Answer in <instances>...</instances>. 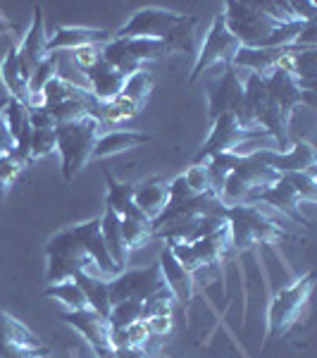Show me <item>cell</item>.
<instances>
[{
    "label": "cell",
    "instance_id": "cell-28",
    "mask_svg": "<svg viewBox=\"0 0 317 358\" xmlns=\"http://www.w3.org/2000/svg\"><path fill=\"white\" fill-rule=\"evenodd\" d=\"M122 217L115 215L112 210H108L101 215V234H103V241L108 246V253H110L112 263L119 268V273L126 270V258H129V251L124 246V239H122V227H119Z\"/></svg>",
    "mask_w": 317,
    "mask_h": 358
},
{
    "label": "cell",
    "instance_id": "cell-20",
    "mask_svg": "<svg viewBox=\"0 0 317 358\" xmlns=\"http://www.w3.org/2000/svg\"><path fill=\"white\" fill-rule=\"evenodd\" d=\"M3 122L15 141V153L20 155L27 165H31L29 163V143H31L34 129H31V122H29V108L24 103L8 96V106H5V110H3Z\"/></svg>",
    "mask_w": 317,
    "mask_h": 358
},
{
    "label": "cell",
    "instance_id": "cell-2",
    "mask_svg": "<svg viewBox=\"0 0 317 358\" xmlns=\"http://www.w3.org/2000/svg\"><path fill=\"white\" fill-rule=\"evenodd\" d=\"M229 244L234 251H249L258 244H281L293 236L279 227L256 203H241L227 208Z\"/></svg>",
    "mask_w": 317,
    "mask_h": 358
},
{
    "label": "cell",
    "instance_id": "cell-50",
    "mask_svg": "<svg viewBox=\"0 0 317 358\" xmlns=\"http://www.w3.org/2000/svg\"><path fill=\"white\" fill-rule=\"evenodd\" d=\"M15 29H17V27L13 24V22H8L3 15H0V34H5V31H15Z\"/></svg>",
    "mask_w": 317,
    "mask_h": 358
},
{
    "label": "cell",
    "instance_id": "cell-22",
    "mask_svg": "<svg viewBox=\"0 0 317 358\" xmlns=\"http://www.w3.org/2000/svg\"><path fill=\"white\" fill-rule=\"evenodd\" d=\"M232 172L244 179L246 187L251 189V203L256 201L258 194H263L265 189H270L277 182V179L281 177L277 170H272V167H267L265 163H260V160H258L253 153L239 155V160H236V165H234Z\"/></svg>",
    "mask_w": 317,
    "mask_h": 358
},
{
    "label": "cell",
    "instance_id": "cell-48",
    "mask_svg": "<svg viewBox=\"0 0 317 358\" xmlns=\"http://www.w3.org/2000/svg\"><path fill=\"white\" fill-rule=\"evenodd\" d=\"M29 122H31V129H55L57 122L53 120L48 108H29Z\"/></svg>",
    "mask_w": 317,
    "mask_h": 358
},
{
    "label": "cell",
    "instance_id": "cell-41",
    "mask_svg": "<svg viewBox=\"0 0 317 358\" xmlns=\"http://www.w3.org/2000/svg\"><path fill=\"white\" fill-rule=\"evenodd\" d=\"M57 151V138L55 129H34L31 131V143H29V163L45 158V155Z\"/></svg>",
    "mask_w": 317,
    "mask_h": 358
},
{
    "label": "cell",
    "instance_id": "cell-46",
    "mask_svg": "<svg viewBox=\"0 0 317 358\" xmlns=\"http://www.w3.org/2000/svg\"><path fill=\"white\" fill-rule=\"evenodd\" d=\"M124 334H126V346H151L153 342V334L148 330L146 320H136L134 325L124 327Z\"/></svg>",
    "mask_w": 317,
    "mask_h": 358
},
{
    "label": "cell",
    "instance_id": "cell-14",
    "mask_svg": "<svg viewBox=\"0 0 317 358\" xmlns=\"http://www.w3.org/2000/svg\"><path fill=\"white\" fill-rule=\"evenodd\" d=\"M253 155H256L260 163L277 170L279 175H284V172H308V170H315V165H317L315 146L310 141H296L293 146L286 148V151L260 148V151H253Z\"/></svg>",
    "mask_w": 317,
    "mask_h": 358
},
{
    "label": "cell",
    "instance_id": "cell-12",
    "mask_svg": "<svg viewBox=\"0 0 317 358\" xmlns=\"http://www.w3.org/2000/svg\"><path fill=\"white\" fill-rule=\"evenodd\" d=\"M60 320H65L69 327H74L82 337L86 339V344L91 346V351L96 354V358H115V349L110 344V322L108 317L98 315L96 310L84 308V310H65L60 313Z\"/></svg>",
    "mask_w": 317,
    "mask_h": 358
},
{
    "label": "cell",
    "instance_id": "cell-37",
    "mask_svg": "<svg viewBox=\"0 0 317 358\" xmlns=\"http://www.w3.org/2000/svg\"><path fill=\"white\" fill-rule=\"evenodd\" d=\"M57 74V55L50 53L45 60L34 69V74L29 77V108H38V98H41L43 86L50 82Z\"/></svg>",
    "mask_w": 317,
    "mask_h": 358
},
{
    "label": "cell",
    "instance_id": "cell-39",
    "mask_svg": "<svg viewBox=\"0 0 317 358\" xmlns=\"http://www.w3.org/2000/svg\"><path fill=\"white\" fill-rule=\"evenodd\" d=\"M143 315V301H119L110 308L108 322L112 330H124V327L134 325L136 320H141Z\"/></svg>",
    "mask_w": 317,
    "mask_h": 358
},
{
    "label": "cell",
    "instance_id": "cell-43",
    "mask_svg": "<svg viewBox=\"0 0 317 358\" xmlns=\"http://www.w3.org/2000/svg\"><path fill=\"white\" fill-rule=\"evenodd\" d=\"M175 313V296L170 292L160 289L158 294H153L151 299L143 301V315L141 320H148V317H158V315H172Z\"/></svg>",
    "mask_w": 317,
    "mask_h": 358
},
{
    "label": "cell",
    "instance_id": "cell-23",
    "mask_svg": "<svg viewBox=\"0 0 317 358\" xmlns=\"http://www.w3.org/2000/svg\"><path fill=\"white\" fill-rule=\"evenodd\" d=\"M293 45L289 48H246L241 45L232 60V67L249 69L253 74H270L281 62V57L289 55Z\"/></svg>",
    "mask_w": 317,
    "mask_h": 358
},
{
    "label": "cell",
    "instance_id": "cell-44",
    "mask_svg": "<svg viewBox=\"0 0 317 358\" xmlns=\"http://www.w3.org/2000/svg\"><path fill=\"white\" fill-rule=\"evenodd\" d=\"M184 179L186 184L191 187V192L196 196H205L210 194V177H207V167L200 163V165H191L186 172H184ZM212 196V194H210Z\"/></svg>",
    "mask_w": 317,
    "mask_h": 358
},
{
    "label": "cell",
    "instance_id": "cell-1",
    "mask_svg": "<svg viewBox=\"0 0 317 358\" xmlns=\"http://www.w3.org/2000/svg\"><path fill=\"white\" fill-rule=\"evenodd\" d=\"M101 120L89 115L77 122H62L55 127L57 153H60V172L65 182L79 177V172L91 163L94 146L101 136Z\"/></svg>",
    "mask_w": 317,
    "mask_h": 358
},
{
    "label": "cell",
    "instance_id": "cell-32",
    "mask_svg": "<svg viewBox=\"0 0 317 358\" xmlns=\"http://www.w3.org/2000/svg\"><path fill=\"white\" fill-rule=\"evenodd\" d=\"M236 160H239V153H217L203 163L207 167V177H210V194L215 196V199H220L224 182L232 175Z\"/></svg>",
    "mask_w": 317,
    "mask_h": 358
},
{
    "label": "cell",
    "instance_id": "cell-45",
    "mask_svg": "<svg viewBox=\"0 0 317 358\" xmlns=\"http://www.w3.org/2000/svg\"><path fill=\"white\" fill-rule=\"evenodd\" d=\"M101 60H103V45H86V48L72 50V62L79 72H86V69H91Z\"/></svg>",
    "mask_w": 317,
    "mask_h": 358
},
{
    "label": "cell",
    "instance_id": "cell-21",
    "mask_svg": "<svg viewBox=\"0 0 317 358\" xmlns=\"http://www.w3.org/2000/svg\"><path fill=\"white\" fill-rule=\"evenodd\" d=\"M84 77L91 86V96H94L98 103H108V101H112V98H117L122 94L126 79H129V77H124L122 72L112 69L105 60L96 62L91 69H86Z\"/></svg>",
    "mask_w": 317,
    "mask_h": 358
},
{
    "label": "cell",
    "instance_id": "cell-30",
    "mask_svg": "<svg viewBox=\"0 0 317 358\" xmlns=\"http://www.w3.org/2000/svg\"><path fill=\"white\" fill-rule=\"evenodd\" d=\"M191 248L203 268L205 265H220L222 258L227 256V251L232 248V244H229V229H222V232H217V234H210V236H205V239L193 241Z\"/></svg>",
    "mask_w": 317,
    "mask_h": 358
},
{
    "label": "cell",
    "instance_id": "cell-51",
    "mask_svg": "<svg viewBox=\"0 0 317 358\" xmlns=\"http://www.w3.org/2000/svg\"><path fill=\"white\" fill-rule=\"evenodd\" d=\"M5 106H8V98H0V120H3V110Z\"/></svg>",
    "mask_w": 317,
    "mask_h": 358
},
{
    "label": "cell",
    "instance_id": "cell-5",
    "mask_svg": "<svg viewBox=\"0 0 317 358\" xmlns=\"http://www.w3.org/2000/svg\"><path fill=\"white\" fill-rule=\"evenodd\" d=\"M45 261H48V268H45V282L48 285L72 280L74 275L89 270L91 265V258L79 246L72 227H65L50 236L48 244H45Z\"/></svg>",
    "mask_w": 317,
    "mask_h": 358
},
{
    "label": "cell",
    "instance_id": "cell-4",
    "mask_svg": "<svg viewBox=\"0 0 317 358\" xmlns=\"http://www.w3.org/2000/svg\"><path fill=\"white\" fill-rule=\"evenodd\" d=\"M222 17L227 22L229 31L236 36V41L246 45V48H260L265 38L281 24L279 20H274L263 8V3H236V0H229V3H224Z\"/></svg>",
    "mask_w": 317,
    "mask_h": 358
},
{
    "label": "cell",
    "instance_id": "cell-17",
    "mask_svg": "<svg viewBox=\"0 0 317 358\" xmlns=\"http://www.w3.org/2000/svg\"><path fill=\"white\" fill-rule=\"evenodd\" d=\"M72 232L77 236L79 246L84 248V253L91 258V263L96 265L101 273H105L108 277L119 275V268L112 263L110 253H108V246L103 241V234H101V217H94L89 222H82V224H72Z\"/></svg>",
    "mask_w": 317,
    "mask_h": 358
},
{
    "label": "cell",
    "instance_id": "cell-52",
    "mask_svg": "<svg viewBox=\"0 0 317 358\" xmlns=\"http://www.w3.org/2000/svg\"><path fill=\"white\" fill-rule=\"evenodd\" d=\"M43 358H45V356H43Z\"/></svg>",
    "mask_w": 317,
    "mask_h": 358
},
{
    "label": "cell",
    "instance_id": "cell-42",
    "mask_svg": "<svg viewBox=\"0 0 317 358\" xmlns=\"http://www.w3.org/2000/svg\"><path fill=\"white\" fill-rule=\"evenodd\" d=\"M24 167H27V163L15 151L5 153L3 158H0V199H3L5 192L13 187L15 179L20 177V172L24 170Z\"/></svg>",
    "mask_w": 317,
    "mask_h": 358
},
{
    "label": "cell",
    "instance_id": "cell-10",
    "mask_svg": "<svg viewBox=\"0 0 317 358\" xmlns=\"http://www.w3.org/2000/svg\"><path fill=\"white\" fill-rule=\"evenodd\" d=\"M50 346L15 315L0 310V356L3 358H43Z\"/></svg>",
    "mask_w": 317,
    "mask_h": 358
},
{
    "label": "cell",
    "instance_id": "cell-25",
    "mask_svg": "<svg viewBox=\"0 0 317 358\" xmlns=\"http://www.w3.org/2000/svg\"><path fill=\"white\" fill-rule=\"evenodd\" d=\"M151 138H153L151 134H143V131H136V129L108 131V134L98 136L91 160H103V158H110V155L131 151V148H138V146H143V143H148Z\"/></svg>",
    "mask_w": 317,
    "mask_h": 358
},
{
    "label": "cell",
    "instance_id": "cell-40",
    "mask_svg": "<svg viewBox=\"0 0 317 358\" xmlns=\"http://www.w3.org/2000/svg\"><path fill=\"white\" fill-rule=\"evenodd\" d=\"M286 182L296 189V194L301 196L303 203H315L317 201V179H315V170L308 172H284L281 175Z\"/></svg>",
    "mask_w": 317,
    "mask_h": 358
},
{
    "label": "cell",
    "instance_id": "cell-49",
    "mask_svg": "<svg viewBox=\"0 0 317 358\" xmlns=\"http://www.w3.org/2000/svg\"><path fill=\"white\" fill-rule=\"evenodd\" d=\"M115 358H160L158 346H126L115 349Z\"/></svg>",
    "mask_w": 317,
    "mask_h": 358
},
{
    "label": "cell",
    "instance_id": "cell-11",
    "mask_svg": "<svg viewBox=\"0 0 317 358\" xmlns=\"http://www.w3.org/2000/svg\"><path fill=\"white\" fill-rule=\"evenodd\" d=\"M265 86H267V96L270 103L277 108V113L281 115L286 124L291 122L293 110L298 106H310L315 108V91H303L298 79L289 74L286 69H272L270 74H263Z\"/></svg>",
    "mask_w": 317,
    "mask_h": 358
},
{
    "label": "cell",
    "instance_id": "cell-16",
    "mask_svg": "<svg viewBox=\"0 0 317 358\" xmlns=\"http://www.w3.org/2000/svg\"><path fill=\"white\" fill-rule=\"evenodd\" d=\"M112 41L110 29L96 27H57L53 34H48V55L50 53H67V50L86 48V45H105Z\"/></svg>",
    "mask_w": 317,
    "mask_h": 358
},
{
    "label": "cell",
    "instance_id": "cell-35",
    "mask_svg": "<svg viewBox=\"0 0 317 358\" xmlns=\"http://www.w3.org/2000/svg\"><path fill=\"white\" fill-rule=\"evenodd\" d=\"M122 227V239L126 251H136V248H143L148 241L153 239V224L151 220H138V217H122L119 222Z\"/></svg>",
    "mask_w": 317,
    "mask_h": 358
},
{
    "label": "cell",
    "instance_id": "cell-6",
    "mask_svg": "<svg viewBox=\"0 0 317 358\" xmlns=\"http://www.w3.org/2000/svg\"><path fill=\"white\" fill-rule=\"evenodd\" d=\"M239 48H241V43L236 41V36L229 31L224 17L215 15V20H212V24L205 34V41L200 43V50H198V55H196V65H193L191 77H189V84H193L196 79H200V74L207 72L210 67L232 65V60Z\"/></svg>",
    "mask_w": 317,
    "mask_h": 358
},
{
    "label": "cell",
    "instance_id": "cell-8",
    "mask_svg": "<svg viewBox=\"0 0 317 358\" xmlns=\"http://www.w3.org/2000/svg\"><path fill=\"white\" fill-rule=\"evenodd\" d=\"M184 13L148 5L136 10L117 31H112V38H165L179 22H184Z\"/></svg>",
    "mask_w": 317,
    "mask_h": 358
},
{
    "label": "cell",
    "instance_id": "cell-31",
    "mask_svg": "<svg viewBox=\"0 0 317 358\" xmlns=\"http://www.w3.org/2000/svg\"><path fill=\"white\" fill-rule=\"evenodd\" d=\"M43 299H55L65 306L67 310H84L89 308V301H86L84 292L79 289V285L74 280H65V282H57V285H48L41 292Z\"/></svg>",
    "mask_w": 317,
    "mask_h": 358
},
{
    "label": "cell",
    "instance_id": "cell-29",
    "mask_svg": "<svg viewBox=\"0 0 317 358\" xmlns=\"http://www.w3.org/2000/svg\"><path fill=\"white\" fill-rule=\"evenodd\" d=\"M0 79H3V86L10 94V98L24 103L29 108V82L22 77L20 60H17V45H10L3 62H0Z\"/></svg>",
    "mask_w": 317,
    "mask_h": 358
},
{
    "label": "cell",
    "instance_id": "cell-26",
    "mask_svg": "<svg viewBox=\"0 0 317 358\" xmlns=\"http://www.w3.org/2000/svg\"><path fill=\"white\" fill-rule=\"evenodd\" d=\"M105 184H108V194H105V208L112 210L119 217H138V220H148L134 203V189L136 184L131 182H119L115 179L110 172H105Z\"/></svg>",
    "mask_w": 317,
    "mask_h": 358
},
{
    "label": "cell",
    "instance_id": "cell-15",
    "mask_svg": "<svg viewBox=\"0 0 317 358\" xmlns=\"http://www.w3.org/2000/svg\"><path fill=\"white\" fill-rule=\"evenodd\" d=\"M48 34H45V20H43V8L41 5H34V20L31 27H29L24 41L17 45V60H20V69H22V77L29 82V77L34 74L41 62L48 57Z\"/></svg>",
    "mask_w": 317,
    "mask_h": 358
},
{
    "label": "cell",
    "instance_id": "cell-18",
    "mask_svg": "<svg viewBox=\"0 0 317 358\" xmlns=\"http://www.w3.org/2000/svg\"><path fill=\"white\" fill-rule=\"evenodd\" d=\"M158 265H160V273H163L167 292L175 296V303H182L184 308H189V303H191V299L196 294L193 275L182 268V263L177 261L175 253L170 251L167 244L163 246V251L158 253Z\"/></svg>",
    "mask_w": 317,
    "mask_h": 358
},
{
    "label": "cell",
    "instance_id": "cell-19",
    "mask_svg": "<svg viewBox=\"0 0 317 358\" xmlns=\"http://www.w3.org/2000/svg\"><path fill=\"white\" fill-rule=\"evenodd\" d=\"M253 203H256V206L258 203H267V206L277 208V210H281L284 215H289L293 222L303 224V227H313L308 217H305L303 213H301V203H303L301 196L296 194V189H293L284 177H279L272 184V187L265 189L263 194H258Z\"/></svg>",
    "mask_w": 317,
    "mask_h": 358
},
{
    "label": "cell",
    "instance_id": "cell-9",
    "mask_svg": "<svg viewBox=\"0 0 317 358\" xmlns=\"http://www.w3.org/2000/svg\"><path fill=\"white\" fill-rule=\"evenodd\" d=\"M160 289H165V280L158 263L148 265V268L122 270L110 280V303L115 306L119 301H146Z\"/></svg>",
    "mask_w": 317,
    "mask_h": 358
},
{
    "label": "cell",
    "instance_id": "cell-36",
    "mask_svg": "<svg viewBox=\"0 0 317 358\" xmlns=\"http://www.w3.org/2000/svg\"><path fill=\"white\" fill-rule=\"evenodd\" d=\"M122 41L126 45V50L134 55V60L141 62L143 67H146V62H153V60H160L163 55H170L163 38H122Z\"/></svg>",
    "mask_w": 317,
    "mask_h": 358
},
{
    "label": "cell",
    "instance_id": "cell-27",
    "mask_svg": "<svg viewBox=\"0 0 317 358\" xmlns=\"http://www.w3.org/2000/svg\"><path fill=\"white\" fill-rule=\"evenodd\" d=\"M74 282L79 285V289L84 292L86 301H89V308L96 310L98 315L108 317L110 315V282L108 280H98L89 273V270H82V273H77L72 277Z\"/></svg>",
    "mask_w": 317,
    "mask_h": 358
},
{
    "label": "cell",
    "instance_id": "cell-33",
    "mask_svg": "<svg viewBox=\"0 0 317 358\" xmlns=\"http://www.w3.org/2000/svg\"><path fill=\"white\" fill-rule=\"evenodd\" d=\"M138 113H141V106H136V103L117 96L108 103H101V108H98V120H101V124H105V122L108 124H122V122H126V120L138 117Z\"/></svg>",
    "mask_w": 317,
    "mask_h": 358
},
{
    "label": "cell",
    "instance_id": "cell-24",
    "mask_svg": "<svg viewBox=\"0 0 317 358\" xmlns=\"http://www.w3.org/2000/svg\"><path fill=\"white\" fill-rule=\"evenodd\" d=\"M167 201H170V196H167V182L163 177L155 175L136 184L134 203L151 222L167 208Z\"/></svg>",
    "mask_w": 317,
    "mask_h": 358
},
{
    "label": "cell",
    "instance_id": "cell-3",
    "mask_svg": "<svg viewBox=\"0 0 317 358\" xmlns=\"http://www.w3.org/2000/svg\"><path fill=\"white\" fill-rule=\"evenodd\" d=\"M313 273L298 277L296 282H291L289 287H281L279 292L272 296L267 308V339L281 337L296 325L308 310L310 294H313Z\"/></svg>",
    "mask_w": 317,
    "mask_h": 358
},
{
    "label": "cell",
    "instance_id": "cell-13",
    "mask_svg": "<svg viewBox=\"0 0 317 358\" xmlns=\"http://www.w3.org/2000/svg\"><path fill=\"white\" fill-rule=\"evenodd\" d=\"M244 101V82L239 77V69L227 65L224 72L207 86V117L217 120L222 113H234Z\"/></svg>",
    "mask_w": 317,
    "mask_h": 358
},
{
    "label": "cell",
    "instance_id": "cell-38",
    "mask_svg": "<svg viewBox=\"0 0 317 358\" xmlns=\"http://www.w3.org/2000/svg\"><path fill=\"white\" fill-rule=\"evenodd\" d=\"M153 86H155L153 74L146 72V69H141V72L131 74V77L126 79V84H124V89H122V94H119V96L143 108V106H146V101H148V96H151Z\"/></svg>",
    "mask_w": 317,
    "mask_h": 358
},
{
    "label": "cell",
    "instance_id": "cell-34",
    "mask_svg": "<svg viewBox=\"0 0 317 358\" xmlns=\"http://www.w3.org/2000/svg\"><path fill=\"white\" fill-rule=\"evenodd\" d=\"M198 24V17L186 15L184 22H179L170 34L163 38V43L167 45V53H191L193 50V29Z\"/></svg>",
    "mask_w": 317,
    "mask_h": 358
},
{
    "label": "cell",
    "instance_id": "cell-7",
    "mask_svg": "<svg viewBox=\"0 0 317 358\" xmlns=\"http://www.w3.org/2000/svg\"><path fill=\"white\" fill-rule=\"evenodd\" d=\"M258 136H267V134H265V131L241 129L234 117V113H222L217 120H212L210 134H207V138L203 141L200 151L193 155L191 165L205 163V160H210L212 155H217V153H239L241 143L251 141V138H258Z\"/></svg>",
    "mask_w": 317,
    "mask_h": 358
},
{
    "label": "cell",
    "instance_id": "cell-47",
    "mask_svg": "<svg viewBox=\"0 0 317 358\" xmlns=\"http://www.w3.org/2000/svg\"><path fill=\"white\" fill-rule=\"evenodd\" d=\"M148 330H151L153 339H165L170 337L172 330H175V320L172 315H158V317H148Z\"/></svg>",
    "mask_w": 317,
    "mask_h": 358
}]
</instances>
